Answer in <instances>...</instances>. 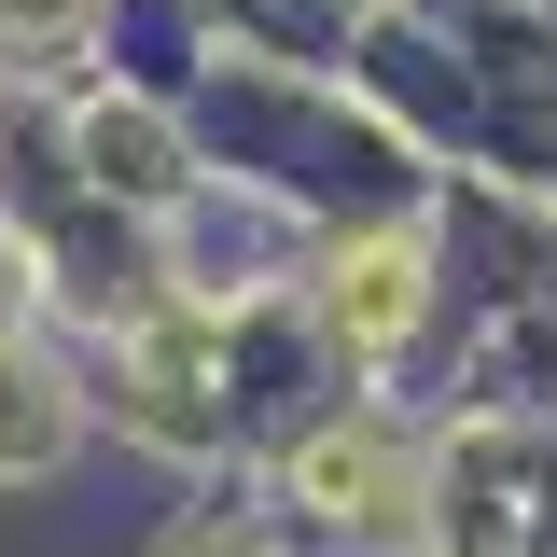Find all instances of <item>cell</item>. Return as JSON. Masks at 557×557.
Segmentation results:
<instances>
[{
  "instance_id": "7a4b0ae2",
  "label": "cell",
  "mask_w": 557,
  "mask_h": 557,
  "mask_svg": "<svg viewBox=\"0 0 557 557\" xmlns=\"http://www.w3.org/2000/svg\"><path fill=\"white\" fill-rule=\"evenodd\" d=\"M0 391H28V376L0 362ZM0 446H14V460H42V446H57V418H42V405H0Z\"/></svg>"
},
{
  "instance_id": "6da1fadb",
  "label": "cell",
  "mask_w": 557,
  "mask_h": 557,
  "mask_svg": "<svg viewBox=\"0 0 557 557\" xmlns=\"http://www.w3.org/2000/svg\"><path fill=\"white\" fill-rule=\"evenodd\" d=\"M405 307H418V293H405V251H362V265H348V335H362V348L405 335Z\"/></svg>"
}]
</instances>
